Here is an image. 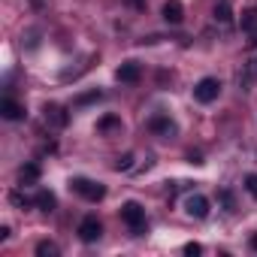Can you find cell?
Segmentation results:
<instances>
[{
    "label": "cell",
    "mask_w": 257,
    "mask_h": 257,
    "mask_svg": "<svg viewBox=\"0 0 257 257\" xmlns=\"http://www.w3.org/2000/svg\"><path fill=\"white\" fill-rule=\"evenodd\" d=\"M121 221L131 227L137 236L146 233V209H143L140 203H124V206H121Z\"/></svg>",
    "instance_id": "1"
},
{
    "label": "cell",
    "mask_w": 257,
    "mask_h": 257,
    "mask_svg": "<svg viewBox=\"0 0 257 257\" xmlns=\"http://www.w3.org/2000/svg\"><path fill=\"white\" fill-rule=\"evenodd\" d=\"M70 188H73L76 194H82L85 200H91V203H97V200L106 197V188H103L100 182H91V179H73Z\"/></svg>",
    "instance_id": "2"
},
{
    "label": "cell",
    "mask_w": 257,
    "mask_h": 257,
    "mask_svg": "<svg viewBox=\"0 0 257 257\" xmlns=\"http://www.w3.org/2000/svg\"><path fill=\"white\" fill-rule=\"evenodd\" d=\"M218 94H221V82H218V79H212V76L200 79V82H197V88H194V97H197L200 103H212V100H218Z\"/></svg>",
    "instance_id": "3"
},
{
    "label": "cell",
    "mask_w": 257,
    "mask_h": 257,
    "mask_svg": "<svg viewBox=\"0 0 257 257\" xmlns=\"http://www.w3.org/2000/svg\"><path fill=\"white\" fill-rule=\"evenodd\" d=\"M100 236H103V224H100L94 215H88V218L79 221V239H82V242H97Z\"/></svg>",
    "instance_id": "4"
},
{
    "label": "cell",
    "mask_w": 257,
    "mask_h": 257,
    "mask_svg": "<svg viewBox=\"0 0 257 257\" xmlns=\"http://www.w3.org/2000/svg\"><path fill=\"white\" fill-rule=\"evenodd\" d=\"M140 76H143V67H140L137 61H127V64H121V67H118V73H115V79H118V82H127V85L140 82Z\"/></svg>",
    "instance_id": "5"
},
{
    "label": "cell",
    "mask_w": 257,
    "mask_h": 257,
    "mask_svg": "<svg viewBox=\"0 0 257 257\" xmlns=\"http://www.w3.org/2000/svg\"><path fill=\"white\" fill-rule=\"evenodd\" d=\"M0 115H4L7 121H19V118H25V106L19 100H13V97H4V103H0Z\"/></svg>",
    "instance_id": "6"
},
{
    "label": "cell",
    "mask_w": 257,
    "mask_h": 257,
    "mask_svg": "<svg viewBox=\"0 0 257 257\" xmlns=\"http://www.w3.org/2000/svg\"><path fill=\"white\" fill-rule=\"evenodd\" d=\"M149 131L158 134V137H173V134H176V124H173L167 115H155V118L149 121Z\"/></svg>",
    "instance_id": "7"
},
{
    "label": "cell",
    "mask_w": 257,
    "mask_h": 257,
    "mask_svg": "<svg viewBox=\"0 0 257 257\" xmlns=\"http://www.w3.org/2000/svg\"><path fill=\"white\" fill-rule=\"evenodd\" d=\"M185 209H188V215H194V218H206V215H209V200H206L203 194H194V197H188Z\"/></svg>",
    "instance_id": "8"
},
{
    "label": "cell",
    "mask_w": 257,
    "mask_h": 257,
    "mask_svg": "<svg viewBox=\"0 0 257 257\" xmlns=\"http://www.w3.org/2000/svg\"><path fill=\"white\" fill-rule=\"evenodd\" d=\"M164 19H167L170 25H179V22L185 19V7L179 4V0H167V4H164Z\"/></svg>",
    "instance_id": "9"
},
{
    "label": "cell",
    "mask_w": 257,
    "mask_h": 257,
    "mask_svg": "<svg viewBox=\"0 0 257 257\" xmlns=\"http://www.w3.org/2000/svg\"><path fill=\"white\" fill-rule=\"evenodd\" d=\"M242 31L251 37V43H257V10H245L242 13Z\"/></svg>",
    "instance_id": "10"
},
{
    "label": "cell",
    "mask_w": 257,
    "mask_h": 257,
    "mask_svg": "<svg viewBox=\"0 0 257 257\" xmlns=\"http://www.w3.org/2000/svg\"><path fill=\"white\" fill-rule=\"evenodd\" d=\"M34 206H40V212H55L58 200H55V194H52V191H40V194L34 197Z\"/></svg>",
    "instance_id": "11"
},
{
    "label": "cell",
    "mask_w": 257,
    "mask_h": 257,
    "mask_svg": "<svg viewBox=\"0 0 257 257\" xmlns=\"http://www.w3.org/2000/svg\"><path fill=\"white\" fill-rule=\"evenodd\" d=\"M46 121H52L55 127H64L67 124V112L61 106H46Z\"/></svg>",
    "instance_id": "12"
},
{
    "label": "cell",
    "mask_w": 257,
    "mask_h": 257,
    "mask_svg": "<svg viewBox=\"0 0 257 257\" xmlns=\"http://www.w3.org/2000/svg\"><path fill=\"white\" fill-rule=\"evenodd\" d=\"M19 179H22V185H34V182L40 179V167H37V164H25V167L19 170Z\"/></svg>",
    "instance_id": "13"
},
{
    "label": "cell",
    "mask_w": 257,
    "mask_h": 257,
    "mask_svg": "<svg viewBox=\"0 0 257 257\" xmlns=\"http://www.w3.org/2000/svg\"><path fill=\"white\" fill-rule=\"evenodd\" d=\"M115 127H121V118H115V115H106V118H100L97 131H100V134H106V131H115Z\"/></svg>",
    "instance_id": "14"
},
{
    "label": "cell",
    "mask_w": 257,
    "mask_h": 257,
    "mask_svg": "<svg viewBox=\"0 0 257 257\" xmlns=\"http://www.w3.org/2000/svg\"><path fill=\"white\" fill-rule=\"evenodd\" d=\"M37 254H40V257H58L61 248H58L55 242H40V245H37Z\"/></svg>",
    "instance_id": "15"
},
{
    "label": "cell",
    "mask_w": 257,
    "mask_h": 257,
    "mask_svg": "<svg viewBox=\"0 0 257 257\" xmlns=\"http://www.w3.org/2000/svg\"><path fill=\"white\" fill-rule=\"evenodd\" d=\"M215 19L218 22H230V4H227V0H221V4L215 7Z\"/></svg>",
    "instance_id": "16"
},
{
    "label": "cell",
    "mask_w": 257,
    "mask_h": 257,
    "mask_svg": "<svg viewBox=\"0 0 257 257\" xmlns=\"http://www.w3.org/2000/svg\"><path fill=\"white\" fill-rule=\"evenodd\" d=\"M245 188H248V194L257 200V176H254V173H248V176H245Z\"/></svg>",
    "instance_id": "17"
},
{
    "label": "cell",
    "mask_w": 257,
    "mask_h": 257,
    "mask_svg": "<svg viewBox=\"0 0 257 257\" xmlns=\"http://www.w3.org/2000/svg\"><path fill=\"white\" fill-rule=\"evenodd\" d=\"M134 167V155H124V158H118V164H115V170L121 173V170H131Z\"/></svg>",
    "instance_id": "18"
},
{
    "label": "cell",
    "mask_w": 257,
    "mask_h": 257,
    "mask_svg": "<svg viewBox=\"0 0 257 257\" xmlns=\"http://www.w3.org/2000/svg\"><path fill=\"white\" fill-rule=\"evenodd\" d=\"M185 254H188V257H197V254H203V245H200V242H188V245H185Z\"/></svg>",
    "instance_id": "19"
},
{
    "label": "cell",
    "mask_w": 257,
    "mask_h": 257,
    "mask_svg": "<svg viewBox=\"0 0 257 257\" xmlns=\"http://www.w3.org/2000/svg\"><path fill=\"white\" fill-rule=\"evenodd\" d=\"M221 200H224V206H227L230 212L236 209V200H233V194H230V191H221Z\"/></svg>",
    "instance_id": "20"
},
{
    "label": "cell",
    "mask_w": 257,
    "mask_h": 257,
    "mask_svg": "<svg viewBox=\"0 0 257 257\" xmlns=\"http://www.w3.org/2000/svg\"><path fill=\"white\" fill-rule=\"evenodd\" d=\"M91 100H100V91H94V94H85V97H79V100H76V106H85V103H91Z\"/></svg>",
    "instance_id": "21"
},
{
    "label": "cell",
    "mask_w": 257,
    "mask_h": 257,
    "mask_svg": "<svg viewBox=\"0 0 257 257\" xmlns=\"http://www.w3.org/2000/svg\"><path fill=\"white\" fill-rule=\"evenodd\" d=\"M13 203H16V206H31L34 200H28V197H22V194H13Z\"/></svg>",
    "instance_id": "22"
},
{
    "label": "cell",
    "mask_w": 257,
    "mask_h": 257,
    "mask_svg": "<svg viewBox=\"0 0 257 257\" xmlns=\"http://www.w3.org/2000/svg\"><path fill=\"white\" fill-rule=\"evenodd\" d=\"M251 248H254V251H257V233H254V236H251Z\"/></svg>",
    "instance_id": "23"
},
{
    "label": "cell",
    "mask_w": 257,
    "mask_h": 257,
    "mask_svg": "<svg viewBox=\"0 0 257 257\" xmlns=\"http://www.w3.org/2000/svg\"><path fill=\"white\" fill-rule=\"evenodd\" d=\"M131 4H134V7H146V0H131Z\"/></svg>",
    "instance_id": "24"
},
{
    "label": "cell",
    "mask_w": 257,
    "mask_h": 257,
    "mask_svg": "<svg viewBox=\"0 0 257 257\" xmlns=\"http://www.w3.org/2000/svg\"><path fill=\"white\" fill-rule=\"evenodd\" d=\"M251 67H254V76H257V58H254V61H251Z\"/></svg>",
    "instance_id": "25"
}]
</instances>
